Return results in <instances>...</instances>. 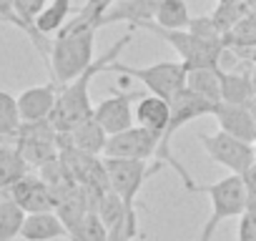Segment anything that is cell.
I'll return each instance as SVG.
<instances>
[{
    "label": "cell",
    "mask_w": 256,
    "mask_h": 241,
    "mask_svg": "<svg viewBox=\"0 0 256 241\" xmlns=\"http://www.w3.org/2000/svg\"><path fill=\"white\" fill-rule=\"evenodd\" d=\"M131 33H126L123 38H118V43H113L103 56H98L80 76H76L70 83L60 86L58 90V100H56V108H53V116H50V124L56 126L58 134H70L78 124H83L86 118L93 116L96 106L90 103V83L98 73H103L113 60L120 58V53L128 48V43H131Z\"/></svg>",
    "instance_id": "6da1fadb"
},
{
    "label": "cell",
    "mask_w": 256,
    "mask_h": 241,
    "mask_svg": "<svg viewBox=\"0 0 256 241\" xmlns=\"http://www.w3.org/2000/svg\"><path fill=\"white\" fill-rule=\"evenodd\" d=\"M98 30L100 28L93 20L76 13V18L68 20L56 33V40L50 43V58L46 63L50 70V80H56L58 86H66L96 60L93 43H96Z\"/></svg>",
    "instance_id": "7a4b0ae2"
},
{
    "label": "cell",
    "mask_w": 256,
    "mask_h": 241,
    "mask_svg": "<svg viewBox=\"0 0 256 241\" xmlns=\"http://www.w3.org/2000/svg\"><path fill=\"white\" fill-rule=\"evenodd\" d=\"M198 194H206L211 201V216L198 236V241H211L218 224H224L226 218H241L248 208V196H246V186L244 178L231 174L226 178H218L214 184H198L196 186Z\"/></svg>",
    "instance_id": "3957f363"
},
{
    "label": "cell",
    "mask_w": 256,
    "mask_h": 241,
    "mask_svg": "<svg viewBox=\"0 0 256 241\" xmlns=\"http://www.w3.org/2000/svg\"><path fill=\"white\" fill-rule=\"evenodd\" d=\"M138 30H148L154 36H158L161 40H166L181 58V63L186 68H221V56L226 53V46L221 40H206L196 33L186 30H166L158 28L154 20L141 23Z\"/></svg>",
    "instance_id": "277c9868"
},
{
    "label": "cell",
    "mask_w": 256,
    "mask_h": 241,
    "mask_svg": "<svg viewBox=\"0 0 256 241\" xmlns=\"http://www.w3.org/2000/svg\"><path fill=\"white\" fill-rule=\"evenodd\" d=\"M106 70L131 76V78L141 80L154 96H161L166 100H171L178 90L186 88V73H188V68L181 60H161V63H154L146 68H136V66H126L120 60H113Z\"/></svg>",
    "instance_id": "5b68a950"
},
{
    "label": "cell",
    "mask_w": 256,
    "mask_h": 241,
    "mask_svg": "<svg viewBox=\"0 0 256 241\" xmlns=\"http://www.w3.org/2000/svg\"><path fill=\"white\" fill-rule=\"evenodd\" d=\"M13 141H16V148L20 151V156L26 158V164L30 168H40L60 154V134L50 124V118L23 120V126H20V131Z\"/></svg>",
    "instance_id": "8992f818"
},
{
    "label": "cell",
    "mask_w": 256,
    "mask_h": 241,
    "mask_svg": "<svg viewBox=\"0 0 256 241\" xmlns=\"http://www.w3.org/2000/svg\"><path fill=\"white\" fill-rule=\"evenodd\" d=\"M198 141L206 148V154L211 156V161H216L218 166L228 168L236 176H244L256 164V144L241 141V138H236L226 131L201 134Z\"/></svg>",
    "instance_id": "52a82bcc"
},
{
    "label": "cell",
    "mask_w": 256,
    "mask_h": 241,
    "mask_svg": "<svg viewBox=\"0 0 256 241\" xmlns=\"http://www.w3.org/2000/svg\"><path fill=\"white\" fill-rule=\"evenodd\" d=\"M106 164V174H108V186L113 194H118L123 198V204L136 211V198L144 188V181L148 176L156 174V168L146 166L148 161H136V158H110L103 156Z\"/></svg>",
    "instance_id": "ba28073f"
},
{
    "label": "cell",
    "mask_w": 256,
    "mask_h": 241,
    "mask_svg": "<svg viewBox=\"0 0 256 241\" xmlns=\"http://www.w3.org/2000/svg\"><path fill=\"white\" fill-rule=\"evenodd\" d=\"M158 144H161V136L144 128V126H131L120 134H113L108 136L106 141V148H103V156H110V158H136V161H151L156 158V151H158Z\"/></svg>",
    "instance_id": "9c48e42d"
},
{
    "label": "cell",
    "mask_w": 256,
    "mask_h": 241,
    "mask_svg": "<svg viewBox=\"0 0 256 241\" xmlns=\"http://www.w3.org/2000/svg\"><path fill=\"white\" fill-rule=\"evenodd\" d=\"M96 211H98V216H100L110 241H134L136 236H141V231H138V214L128 208L123 204V198L118 194H113L110 188L100 196Z\"/></svg>",
    "instance_id": "30bf717a"
},
{
    "label": "cell",
    "mask_w": 256,
    "mask_h": 241,
    "mask_svg": "<svg viewBox=\"0 0 256 241\" xmlns=\"http://www.w3.org/2000/svg\"><path fill=\"white\" fill-rule=\"evenodd\" d=\"M138 90H120V93H113L110 98L100 100L93 110L96 120L103 126V131L108 136L113 134H120L126 128L136 126V110H134V100H138Z\"/></svg>",
    "instance_id": "8fae6325"
},
{
    "label": "cell",
    "mask_w": 256,
    "mask_h": 241,
    "mask_svg": "<svg viewBox=\"0 0 256 241\" xmlns=\"http://www.w3.org/2000/svg\"><path fill=\"white\" fill-rule=\"evenodd\" d=\"M3 198L16 201L26 214H38V211H56V196L48 181L38 174H26L20 181H16Z\"/></svg>",
    "instance_id": "7c38bea8"
},
{
    "label": "cell",
    "mask_w": 256,
    "mask_h": 241,
    "mask_svg": "<svg viewBox=\"0 0 256 241\" xmlns=\"http://www.w3.org/2000/svg\"><path fill=\"white\" fill-rule=\"evenodd\" d=\"M218 131H226L241 141L256 144V116L251 110V106H241V103H228V100H218L214 106V113Z\"/></svg>",
    "instance_id": "4fadbf2b"
},
{
    "label": "cell",
    "mask_w": 256,
    "mask_h": 241,
    "mask_svg": "<svg viewBox=\"0 0 256 241\" xmlns=\"http://www.w3.org/2000/svg\"><path fill=\"white\" fill-rule=\"evenodd\" d=\"M58 90L60 86L56 80L46 83V86H33L26 88L18 96V110L23 120H46L53 116L56 100H58Z\"/></svg>",
    "instance_id": "5bb4252c"
},
{
    "label": "cell",
    "mask_w": 256,
    "mask_h": 241,
    "mask_svg": "<svg viewBox=\"0 0 256 241\" xmlns=\"http://www.w3.org/2000/svg\"><path fill=\"white\" fill-rule=\"evenodd\" d=\"M164 0H116L108 8V13L100 18V28L116 26V23H131L138 28L141 23H148L156 18V10Z\"/></svg>",
    "instance_id": "9a60e30c"
},
{
    "label": "cell",
    "mask_w": 256,
    "mask_h": 241,
    "mask_svg": "<svg viewBox=\"0 0 256 241\" xmlns=\"http://www.w3.org/2000/svg\"><path fill=\"white\" fill-rule=\"evenodd\" d=\"M68 236H70V231L56 211L26 214V221L20 228L23 241H56V238H68Z\"/></svg>",
    "instance_id": "2e32d148"
},
{
    "label": "cell",
    "mask_w": 256,
    "mask_h": 241,
    "mask_svg": "<svg viewBox=\"0 0 256 241\" xmlns=\"http://www.w3.org/2000/svg\"><path fill=\"white\" fill-rule=\"evenodd\" d=\"M106 141H108V134L103 131V126L96 120V116L86 118L83 124H78L70 134H60V146H73V148L86 151V154H93V156H100L103 154Z\"/></svg>",
    "instance_id": "e0dca14e"
},
{
    "label": "cell",
    "mask_w": 256,
    "mask_h": 241,
    "mask_svg": "<svg viewBox=\"0 0 256 241\" xmlns=\"http://www.w3.org/2000/svg\"><path fill=\"white\" fill-rule=\"evenodd\" d=\"M168 120H171V103L161 96H141L138 98V106H136V124L164 136L166 128H168Z\"/></svg>",
    "instance_id": "ac0fdd59"
},
{
    "label": "cell",
    "mask_w": 256,
    "mask_h": 241,
    "mask_svg": "<svg viewBox=\"0 0 256 241\" xmlns=\"http://www.w3.org/2000/svg\"><path fill=\"white\" fill-rule=\"evenodd\" d=\"M26 174H30V166L26 164V158L20 156V151L13 146H8L6 141H0V198L6 196V191L20 181Z\"/></svg>",
    "instance_id": "d6986e66"
},
{
    "label": "cell",
    "mask_w": 256,
    "mask_h": 241,
    "mask_svg": "<svg viewBox=\"0 0 256 241\" xmlns=\"http://www.w3.org/2000/svg\"><path fill=\"white\" fill-rule=\"evenodd\" d=\"M254 98H256V86L251 80V73L221 70V100L251 106Z\"/></svg>",
    "instance_id": "ffe728a7"
},
{
    "label": "cell",
    "mask_w": 256,
    "mask_h": 241,
    "mask_svg": "<svg viewBox=\"0 0 256 241\" xmlns=\"http://www.w3.org/2000/svg\"><path fill=\"white\" fill-rule=\"evenodd\" d=\"M186 88L216 106L221 100V68H188Z\"/></svg>",
    "instance_id": "44dd1931"
},
{
    "label": "cell",
    "mask_w": 256,
    "mask_h": 241,
    "mask_svg": "<svg viewBox=\"0 0 256 241\" xmlns=\"http://www.w3.org/2000/svg\"><path fill=\"white\" fill-rule=\"evenodd\" d=\"M70 10H73V0H48V6L36 16L33 26L38 28V33L53 36L68 23Z\"/></svg>",
    "instance_id": "7402d4cb"
},
{
    "label": "cell",
    "mask_w": 256,
    "mask_h": 241,
    "mask_svg": "<svg viewBox=\"0 0 256 241\" xmlns=\"http://www.w3.org/2000/svg\"><path fill=\"white\" fill-rule=\"evenodd\" d=\"M224 46L226 50H234V53L254 50L256 48V13L244 16L234 28H228L224 33Z\"/></svg>",
    "instance_id": "603a6c76"
},
{
    "label": "cell",
    "mask_w": 256,
    "mask_h": 241,
    "mask_svg": "<svg viewBox=\"0 0 256 241\" xmlns=\"http://www.w3.org/2000/svg\"><path fill=\"white\" fill-rule=\"evenodd\" d=\"M154 23L166 30H186L191 26V13L184 0H164L156 10Z\"/></svg>",
    "instance_id": "cb8c5ba5"
},
{
    "label": "cell",
    "mask_w": 256,
    "mask_h": 241,
    "mask_svg": "<svg viewBox=\"0 0 256 241\" xmlns=\"http://www.w3.org/2000/svg\"><path fill=\"white\" fill-rule=\"evenodd\" d=\"M23 126V118L18 110V98L0 90V141H13Z\"/></svg>",
    "instance_id": "d4e9b609"
},
{
    "label": "cell",
    "mask_w": 256,
    "mask_h": 241,
    "mask_svg": "<svg viewBox=\"0 0 256 241\" xmlns=\"http://www.w3.org/2000/svg\"><path fill=\"white\" fill-rule=\"evenodd\" d=\"M26 221V211L10 201V198H0V241H13L20 236Z\"/></svg>",
    "instance_id": "484cf974"
},
{
    "label": "cell",
    "mask_w": 256,
    "mask_h": 241,
    "mask_svg": "<svg viewBox=\"0 0 256 241\" xmlns=\"http://www.w3.org/2000/svg\"><path fill=\"white\" fill-rule=\"evenodd\" d=\"M251 10H248V6H246V0H218V6H216V10L211 13V20L216 23V28L221 30V36L228 30V28H234L244 16H248Z\"/></svg>",
    "instance_id": "4316f807"
},
{
    "label": "cell",
    "mask_w": 256,
    "mask_h": 241,
    "mask_svg": "<svg viewBox=\"0 0 256 241\" xmlns=\"http://www.w3.org/2000/svg\"><path fill=\"white\" fill-rule=\"evenodd\" d=\"M70 241H110L108 231L98 216V211H88L73 228H70Z\"/></svg>",
    "instance_id": "83f0119b"
},
{
    "label": "cell",
    "mask_w": 256,
    "mask_h": 241,
    "mask_svg": "<svg viewBox=\"0 0 256 241\" xmlns=\"http://www.w3.org/2000/svg\"><path fill=\"white\" fill-rule=\"evenodd\" d=\"M188 30H191V33H196V36H201V38H206V40H221V43H224V36H221V30L216 28V23L211 20V16L191 18Z\"/></svg>",
    "instance_id": "f1b7e54d"
},
{
    "label": "cell",
    "mask_w": 256,
    "mask_h": 241,
    "mask_svg": "<svg viewBox=\"0 0 256 241\" xmlns=\"http://www.w3.org/2000/svg\"><path fill=\"white\" fill-rule=\"evenodd\" d=\"M236 241H256V208H246V214L238 218Z\"/></svg>",
    "instance_id": "f546056e"
},
{
    "label": "cell",
    "mask_w": 256,
    "mask_h": 241,
    "mask_svg": "<svg viewBox=\"0 0 256 241\" xmlns=\"http://www.w3.org/2000/svg\"><path fill=\"white\" fill-rule=\"evenodd\" d=\"M46 6H48V0H16V8H18L20 18H23L30 28H36L33 20H36V16H38ZM36 30H38V28H36Z\"/></svg>",
    "instance_id": "4dcf8cb0"
},
{
    "label": "cell",
    "mask_w": 256,
    "mask_h": 241,
    "mask_svg": "<svg viewBox=\"0 0 256 241\" xmlns=\"http://www.w3.org/2000/svg\"><path fill=\"white\" fill-rule=\"evenodd\" d=\"M244 186H246V196H248V208H256V164L241 176Z\"/></svg>",
    "instance_id": "1f68e13d"
},
{
    "label": "cell",
    "mask_w": 256,
    "mask_h": 241,
    "mask_svg": "<svg viewBox=\"0 0 256 241\" xmlns=\"http://www.w3.org/2000/svg\"><path fill=\"white\" fill-rule=\"evenodd\" d=\"M238 56H251V60H254V68H251V80H254V86H256V48H254V50H246V53H238Z\"/></svg>",
    "instance_id": "d6a6232c"
},
{
    "label": "cell",
    "mask_w": 256,
    "mask_h": 241,
    "mask_svg": "<svg viewBox=\"0 0 256 241\" xmlns=\"http://www.w3.org/2000/svg\"><path fill=\"white\" fill-rule=\"evenodd\" d=\"M246 6H248L251 13H256V0H246Z\"/></svg>",
    "instance_id": "836d02e7"
},
{
    "label": "cell",
    "mask_w": 256,
    "mask_h": 241,
    "mask_svg": "<svg viewBox=\"0 0 256 241\" xmlns=\"http://www.w3.org/2000/svg\"><path fill=\"white\" fill-rule=\"evenodd\" d=\"M251 110H254V116H256V98H254V103H251Z\"/></svg>",
    "instance_id": "e575fe53"
},
{
    "label": "cell",
    "mask_w": 256,
    "mask_h": 241,
    "mask_svg": "<svg viewBox=\"0 0 256 241\" xmlns=\"http://www.w3.org/2000/svg\"><path fill=\"white\" fill-rule=\"evenodd\" d=\"M0 43H3V40H0Z\"/></svg>",
    "instance_id": "d590c367"
}]
</instances>
